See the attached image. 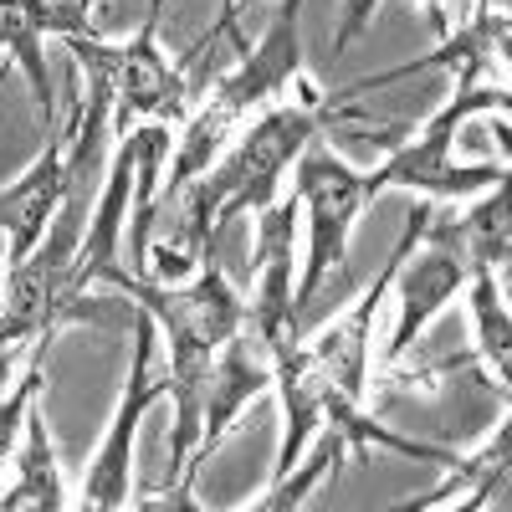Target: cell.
<instances>
[{
  "label": "cell",
  "mask_w": 512,
  "mask_h": 512,
  "mask_svg": "<svg viewBox=\"0 0 512 512\" xmlns=\"http://www.w3.org/2000/svg\"><path fill=\"white\" fill-rule=\"evenodd\" d=\"M349 118L338 103H323L313 88L303 93V103H272L251 118V128L226 149V159H216L210 175H195L175 200L164 205V251L149 256V272L159 282H175L190 267L216 256V236L241 216V210H267L277 200L282 169L303 154L323 123Z\"/></svg>",
  "instance_id": "1"
},
{
  "label": "cell",
  "mask_w": 512,
  "mask_h": 512,
  "mask_svg": "<svg viewBox=\"0 0 512 512\" xmlns=\"http://www.w3.org/2000/svg\"><path fill=\"white\" fill-rule=\"evenodd\" d=\"M103 282L118 287V297L139 303L154 328H164L169 338V400H175V441H169V482H185L190 461H195V446H200V431H205V379H210V364H216L221 344L246 323V303L241 292L226 282V272L216 267V256L200 262V277L190 287H169L159 277H144V272H123L108 267Z\"/></svg>",
  "instance_id": "2"
},
{
  "label": "cell",
  "mask_w": 512,
  "mask_h": 512,
  "mask_svg": "<svg viewBox=\"0 0 512 512\" xmlns=\"http://www.w3.org/2000/svg\"><path fill=\"white\" fill-rule=\"evenodd\" d=\"M297 16H303V0H287L272 16L267 36L256 41L251 52H241V67L226 72L216 88H210V98L185 118V139L175 149V169H169V185H164L159 205H169L195 175H205V164L221 159L226 139L246 118L282 103L297 82H303V31H297Z\"/></svg>",
  "instance_id": "3"
},
{
  "label": "cell",
  "mask_w": 512,
  "mask_h": 512,
  "mask_svg": "<svg viewBox=\"0 0 512 512\" xmlns=\"http://www.w3.org/2000/svg\"><path fill=\"white\" fill-rule=\"evenodd\" d=\"M507 72V67H497ZM492 77V62H461L456 67V93L451 103L420 128L415 139L395 144L384 154L379 169L359 175V190L364 200H374L379 190H415L425 200H461V195H477L487 185H502L507 180V164H456L451 159V139L456 128L472 118V113H507L512 108V93L507 82H487Z\"/></svg>",
  "instance_id": "4"
},
{
  "label": "cell",
  "mask_w": 512,
  "mask_h": 512,
  "mask_svg": "<svg viewBox=\"0 0 512 512\" xmlns=\"http://www.w3.org/2000/svg\"><path fill=\"white\" fill-rule=\"evenodd\" d=\"M159 11L164 0H149V16L139 26L134 41L123 47H108L98 31H82V36H62L67 52L82 62L88 77H103L113 88V134H134L139 118L154 123H185V98H190V82L185 67H164L159 47H154V31H159Z\"/></svg>",
  "instance_id": "5"
},
{
  "label": "cell",
  "mask_w": 512,
  "mask_h": 512,
  "mask_svg": "<svg viewBox=\"0 0 512 512\" xmlns=\"http://www.w3.org/2000/svg\"><path fill=\"white\" fill-rule=\"evenodd\" d=\"M292 164H297V205L308 210V267L292 287V308H297V323H308L328 272L344 267L349 231L369 200L359 190V175L328 144H308Z\"/></svg>",
  "instance_id": "6"
},
{
  "label": "cell",
  "mask_w": 512,
  "mask_h": 512,
  "mask_svg": "<svg viewBox=\"0 0 512 512\" xmlns=\"http://www.w3.org/2000/svg\"><path fill=\"white\" fill-rule=\"evenodd\" d=\"M149 359H154V318L139 308V313H134V369H128V384H123V400H118V415H113V425H108V436H103L98 456L88 461V477H82L77 507L118 512V507L134 502V477H128V461H134L139 420H144L149 405L169 400V384L149 374Z\"/></svg>",
  "instance_id": "7"
},
{
  "label": "cell",
  "mask_w": 512,
  "mask_h": 512,
  "mask_svg": "<svg viewBox=\"0 0 512 512\" xmlns=\"http://www.w3.org/2000/svg\"><path fill=\"white\" fill-rule=\"evenodd\" d=\"M256 256H251V303H246V328L267 344V354H282L292 344H303V323L292 308V256H297V200H272L267 210H256Z\"/></svg>",
  "instance_id": "8"
},
{
  "label": "cell",
  "mask_w": 512,
  "mask_h": 512,
  "mask_svg": "<svg viewBox=\"0 0 512 512\" xmlns=\"http://www.w3.org/2000/svg\"><path fill=\"white\" fill-rule=\"evenodd\" d=\"M93 6L98 0H0V52H11L31 77V98L47 134L57 128V113H52V77H47V57H41V36L93 31Z\"/></svg>",
  "instance_id": "9"
},
{
  "label": "cell",
  "mask_w": 512,
  "mask_h": 512,
  "mask_svg": "<svg viewBox=\"0 0 512 512\" xmlns=\"http://www.w3.org/2000/svg\"><path fill=\"white\" fill-rule=\"evenodd\" d=\"M267 384H272V354H267L262 338L241 323L221 344L216 364H210V379H205V431H200V446H195L190 466H200L210 451H216V441L226 436V425L241 415V405L251 395H262ZM185 482H190V472H185Z\"/></svg>",
  "instance_id": "10"
},
{
  "label": "cell",
  "mask_w": 512,
  "mask_h": 512,
  "mask_svg": "<svg viewBox=\"0 0 512 512\" xmlns=\"http://www.w3.org/2000/svg\"><path fill=\"white\" fill-rule=\"evenodd\" d=\"M62 195H67V154H62V128H52L41 159L11 190H0V236L11 241L6 246V267L26 262V256L36 251V241L47 236V226L57 216Z\"/></svg>",
  "instance_id": "11"
},
{
  "label": "cell",
  "mask_w": 512,
  "mask_h": 512,
  "mask_svg": "<svg viewBox=\"0 0 512 512\" xmlns=\"http://www.w3.org/2000/svg\"><path fill=\"white\" fill-rule=\"evenodd\" d=\"M395 287H400V318L390 323V344H384V364H400L405 359V349L420 338V328L431 323L441 308H451L456 303V292L466 287V262L451 251V246H441V241H431L415 262L405 256L400 262V272H395Z\"/></svg>",
  "instance_id": "12"
},
{
  "label": "cell",
  "mask_w": 512,
  "mask_h": 512,
  "mask_svg": "<svg viewBox=\"0 0 512 512\" xmlns=\"http://www.w3.org/2000/svg\"><path fill=\"white\" fill-rule=\"evenodd\" d=\"M507 41H512V21H507V11L482 6L472 21H461L456 31H446L436 52H425V57H415V62H405V67H395V72H384V77H364L354 93L379 88V82H395V77H405V72H425V67H461V62H492V67H507Z\"/></svg>",
  "instance_id": "13"
},
{
  "label": "cell",
  "mask_w": 512,
  "mask_h": 512,
  "mask_svg": "<svg viewBox=\"0 0 512 512\" xmlns=\"http://www.w3.org/2000/svg\"><path fill=\"white\" fill-rule=\"evenodd\" d=\"M16 507H41V512L72 507V497L62 492V472H57L52 431H47V420H41L36 400H31L26 425H21V446H16V482H11V492H6V497H0V512H16Z\"/></svg>",
  "instance_id": "14"
},
{
  "label": "cell",
  "mask_w": 512,
  "mask_h": 512,
  "mask_svg": "<svg viewBox=\"0 0 512 512\" xmlns=\"http://www.w3.org/2000/svg\"><path fill=\"white\" fill-rule=\"evenodd\" d=\"M431 241L451 246L461 262H466V272H472V267H492V272L507 267V256H512V236H507V180L492 185V200L472 205L461 221H446Z\"/></svg>",
  "instance_id": "15"
},
{
  "label": "cell",
  "mask_w": 512,
  "mask_h": 512,
  "mask_svg": "<svg viewBox=\"0 0 512 512\" xmlns=\"http://www.w3.org/2000/svg\"><path fill=\"white\" fill-rule=\"evenodd\" d=\"M507 451H512V431H507V415H502V420H497V436H492L477 456H461L456 466H446V487L431 492V497H420L415 507H420V512H425V507H446L451 497H456L461 507H487V492L502 487V477H507Z\"/></svg>",
  "instance_id": "16"
},
{
  "label": "cell",
  "mask_w": 512,
  "mask_h": 512,
  "mask_svg": "<svg viewBox=\"0 0 512 512\" xmlns=\"http://www.w3.org/2000/svg\"><path fill=\"white\" fill-rule=\"evenodd\" d=\"M466 297H472V323H477V349L492 364L497 384L507 390V374H512V318H507V297L492 277V267H472L466 272Z\"/></svg>",
  "instance_id": "17"
},
{
  "label": "cell",
  "mask_w": 512,
  "mask_h": 512,
  "mask_svg": "<svg viewBox=\"0 0 512 512\" xmlns=\"http://www.w3.org/2000/svg\"><path fill=\"white\" fill-rule=\"evenodd\" d=\"M47 344L52 338H41V349L31 354V364H26V374L16 379V390L6 395V405H0V472L16 461V446H21V425H26V410H31V400L41 395V384H47Z\"/></svg>",
  "instance_id": "18"
},
{
  "label": "cell",
  "mask_w": 512,
  "mask_h": 512,
  "mask_svg": "<svg viewBox=\"0 0 512 512\" xmlns=\"http://www.w3.org/2000/svg\"><path fill=\"white\" fill-rule=\"evenodd\" d=\"M379 6V0H344V21H338V36H333V57H344L354 47V36L369 26V11ZM425 11H431L436 31L446 36V0H425Z\"/></svg>",
  "instance_id": "19"
},
{
  "label": "cell",
  "mask_w": 512,
  "mask_h": 512,
  "mask_svg": "<svg viewBox=\"0 0 512 512\" xmlns=\"http://www.w3.org/2000/svg\"><path fill=\"white\" fill-rule=\"evenodd\" d=\"M236 16H241V0H221V16H216V26H210V36H236V47L246 52V41H241V31H236Z\"/></svg>",
  "instance_id": "20"
},
{
  "label": "cell",
  "mask_w": 512,
  "mask_h": 512,
  "mask_svg": "<svg viewBox=\"0 0 512 512\" xmlns=\"http://www.w3.org/2000/svg\"><path fill=\"white\" fill-rule=\"evenodd\" d=\"M16 349H21V344H11V349H0V384H6V374H11V364H16Z\"/></svg>",
  "instance_id": "21"
},
{
  "label": "cell",
  "mask_w": 512,
  "mask_h": 512,
  "mask_svg": "<svg viewBox=\"0 0 512 512\" xmlns=\"http://www.w3.org/2000/svg\"><path fill=\"white\" fill-rule=\"evenodd\" d=\"M0 308H6V272H0Z\"/></svg>",
  "instance_id": "22"
}]
</instances>
